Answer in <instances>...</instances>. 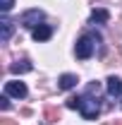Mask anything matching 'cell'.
I'll use <instances>...</instances> for the list:
<instances>
[{"label": "cell", "mask_w": 122, "mask_h": 125, "mask_svg": "<svg viewBox=\"0 0 122 125\" xmlns=\"http://www.w3.org/2000/svg\"><path fill=\"white\" fill-rule=\"evenodd\" d=\"M31 36H34V41H48V39L53 36V27H48V24H38L36 29H31Z\"/></svg>", "instance_id": "8992f818"}, {"label": "cell", "mask_w": 122, "mask_h": 125, "mask_svg": "<svg viewBox=\"0 0 122 125\" xmlns=\"http://www.w3.org/2000/svg\"><path fill=\"white\" fill-rule=\"evenodd\" d=\"M67 108H79L86 120H93V118L101 113V104H98V99H93V94L86 92L84 96H72V99H67Z\"/></svg>", "instance_id": "6da1fadb"}, {"label": "cell", "mask_w": 122, "mask_h": 125, "mask_svg": "<svg viewBox=\"0 0 122 125\" xmlns=\"http://www.w3.org/2000/svg\"><path fill=\"white\" fill-rule=\"evenodd\" d=\"M115 125H122V120H117V123H115Z\"/></svg>", "instance_id": "9a60e30c"}, {"label": "cell", "mask_w": 122, "mask_h": 125, "mask_svg": "<svg viewBox=\"0 0 122 125\" xmlns=\"http://www.w3.org/2000/svg\"><path fill=\"white\" fill-rule=\"evenodd\" d=\"M0 125H19V123H17V120H2Z\"/></svg>", "instance_id": "5bb4252c"}, {"label": "cell", "mask_w": 122, "mask_h": 125, "mask_svg": "<svg viewBox=\"0 0 122 125\" xmlns=\"http://www.w3.org/2000/svg\"><path fill=\"white\" fill-rule=\"evenodd\" d=\"M0 108H2V111H7V108H10V99H7V94L0 99Z\"/></svg>", "instance_id": "4fadbf2b"}, {"label": "cell", "mask_w": 122, "mask_h": 125, "mask_svg": "<svg viewBox=\"0 0 122 125\" xmlns=\"http://www.w3.org/2000/svg\"><path fill=\"white\" fill-rule=\"evenodd\" d=\"M77 75H70V72H65L60 79H58V89H62V92H67V89H74L77 87Z\"/></svg>", "instance_id": "52a82bcc"}, {"label": "cell", "mask_w": 122, "mask_h": 125, "mask_svg": "<svg viewBox=\"0 0 122 125\" xmlns=\"http://www.w3.org/2000/svg\"><path fill=\"white\" fill-rule=\"evenodd\" d=\"M105 89H108V94H110L113 99L120 101V108H122V79L115 77V75H110V77L105 79Z\"/></svg>", "instance_id": "277c9868"}, {"label": "cell", "mask_w": 122, "mask_h": 125, "mask_svg": "<svg viewBox=\"0 0 122 125\" xmlns=\"http://www.w3.org/2000/svg\"><path fill=\"white\" fill-rule=\"evenodd\" d=\"M12 5H15V0H0V10H2V12H10Z\"/></svg>", "instance_id": "7c38bea8"}, {"label": "cell", "mask_w": 122, "mask_h": 125, "mask_svg": "<svg viewBox=\"0 0 122 125\" xmlns=\"http://www.w3.org/2000/svg\"><path fill=\"white\" fill-rule=\"evenodd\" d=\"M0 27H2V34H0V41H2V43H7V41H10V36H12V31H15V24H12V19L2 17V19H0Z\"/></svg>", "instance_id": "ba28073f"}, {"label": "cell", "mask_w": 122, "mask_h": 125, "mask_svg": "<svg viewBox=\"0 0 122 125\" xmlns=\"http://www.w3.org/2000/svg\"><path fill=\"white\" fill-rule=\"evenodd\" d=\"M96 41H101V36H96V34H84V36L77 41V48H74L77 58H79V60L91 58L93 51H96Z\"/></svg>", "instance_id": "7a4b0ae2"}, {"label": "cell", "mask_w": 122, "mask_h": 125, "mask_svg": "<svg viewBox=\"0 0 122 125\" xmlns=\"http://www.w3.org/2000/svg\"><path fill=\"white\" fill-rule=\"evenodd\" d=\"M41 22H43V12L41 10H26L24 15L19 17V24L26 27V29H36Z\"/></svg>", "instance_id": "3957f363"}, {"label": "cell", "mask_w": 122, "mask_h": 125, "mask_svg": "<svg viewBox=\"0 0 122 125\" xmlns=\"http://www.w3.org/2000/svg\"><path fill=\"white\" fill-rule=\"evenodd\" d=\"M110 15H108V10H93L91 12V24H105Z\"/></svg>", "instance_id": "30bf717a"}, {"label": "cell", "mask_w": 122, "mask_h": 125, "mask_svg": "<svg viewBox=\"0 0 122 125\" xmlns=\"http://www.w3.org/2000/svg\"><path fill=\"white\" fill-rule=\"evenodd\" d=\"M31 70H34V65L29 60H17V62L10 65V72L12 75H24V72H31Z\"/></svg>", "instance_id": "9c48e42d"}, {"label": "cell", "mask_w": 122, "mask_h": 125, "mask_svg": "<svg viewBox=\"0 0 122 125\" xmlns=\"http://www.w3.org/2000/svg\"><path fill=\"white\" fill-rule=\"evenodd\" d=\"M58 118H60V115H58V111H55V108H48L46 111V123H55Z\"/></svg>", "instance_id": "8fae6325"}, {"label": "cell", "mask_w": 122, "mask_h": 125, "mask_svg": "<svg viewBox=\"0 0 122 125\" xmlns=\"http://www.w3.org/2000/svg\"><path fill=\"white\" fill-rule=\"evenodd\" d=\"M5 94L7 96H17V99H24L26 96V84L24 82H7L5 84Z\"/></svg>", "instance_id": "5b68a950"}]
</instances>
